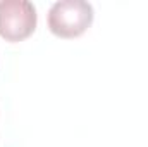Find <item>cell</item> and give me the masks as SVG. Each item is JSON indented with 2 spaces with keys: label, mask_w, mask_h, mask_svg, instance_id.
Masks as SVG:
<instances>
[{
  "label": "cell",
  "mask_w": 148,
  "mask_h": 147,
  "mask_svg": "<svg viewBox=\"0 0 148 147\" xmlns=\"http://www.w3.org/2000/svg\"><path fill=\"white\" fill-rule=\"evenodd\" d=\"M93 16V5L86 0H57L48 10V28L60 38H76L91 26Z\"/></svg>",
  "instance_id": "6da1fadb"
},
{
  "label": "cell",
  "mask_w": 148,
  "mask_h": 147,
  "mask_svg": "<svg viewBox=\"0 0 148 147\" xmlns=\"http://www.w3.org/2000/svg\"><path fill=\"white\" fill-rule=\"evenodd\" d=\"M36 7L29 0H0V37L21 42L36 30Z\"/></svg>",
  "instance_id": "7a4b0ae2"
}]
</instances>
